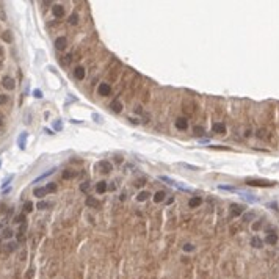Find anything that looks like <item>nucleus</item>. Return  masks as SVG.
I'll return each instance as SVG.
<instances>
[{"mask_svg": "<svg viewBox=\"0 0 279 279\" xmlns=\"http://www.w3.org/2000/svg\"><path fill=\"white\" fill-rule=\"evenodd\" d=\"M245 184L249 185V187H273L274 182L265 180V179H246Z\"/></svg>", "mask_w": 279, "mask_h": 279, "instance_id": "nucleus-1", "label": "nucleus"}, {"mask_svg": "<svg viewBox=\"0 0 279 279\" xmlns=\"http://www.w3.org/2000/svg\"><path fill=\"white\" fill-rule=\"evenodd\" d=\"M160 180L166 182V184H168V185H171V187H174V188L184 190V191H190V188H188V187H185V185H184V184H180V182H176V180L169 179L168 176H160Z\"/></svg>", "mask_w": 279, "mask_h": 279, "instance_id": "nucleus-2", "label": "nucleus"}, {"mask_svg": "<svg viewBox=\"0 0 279 279\" xmlns=\"http://www.w3.org/2000/svg\"><path fill=\"white\" fill-rule=\"evenodd\" d=\"M245 212V207L243 205H240V204H232L231 205V215L232 216H240Z\"/></svg>", "mask_w": 279, "mask_h": 279, "instance_id": "nucleus-3", "label": "nucleus"}, {"mask_svg": "<svg viewBox=\"0 0 279 279\" xmlns=\"http://www.w3.org/2000/svg\"><path fill=\"white\" fill-rule=\"evenodd\" d=\"M97 91H99L100 96H110L111 94V88H110V85H107V83H100Z\"/></svg>", "mask_w": 279, "mask_h": 279, "instance_id": "nucleus-4", "label": "nucleus"}, {"mask_svg": "<svg viewBox=\"0 0 279 279\" xmlns=\"http://www.w3.org/2000/svg\"><path fill=\"white\" fill-rule=\"evenodd\" d=\"M66 46H68V41H66L64 36H60V38H57V39H55V47L58 50H64Z\"/></svg>", "mask_w": 279, "mask_h": 279, "instance_id": "nucleus-5", "label": "nucleus"}, {"mask_svg": "<svg viewBox=\"0 0 279 279\" xmlns=\"http://www.w3.org/2000/svg\"><path fill=\"white\" fill-rule=\"evenodd\" d=\"M52 13H53V16H55L57 19L63 17V16H64V6H61V5H55V6L52 8Z\"/></svg>", "mask_w": 279, "mask_h": 279, "instance_id": "nucleus-6", "label": "nucleus"}, {"mask_svg": "<svg viewBox=\"0 0 279 279\" xmlns=\"http://www.w3.org/2000/svg\"><path fill=\"white\" fill-rule=\"evenodd\" d=\"M2 85L6 88V90H14V86H16V83H14V80L11 79V77H3V82H2Z\"/></svg>", "mask_w": 279, "mask_h": 279, "instance_id": "nucleus-7", "label": "nucleus"}, {"mask_svg": "<svg viewBox=\"0 0 279 279\" xmlns=\"http://www.w3.org/2000/svg\"><path fill=\"white\" fill-rule=\"evenodd\" d=\"M212 130H213L215 133H220V135H223L224 132H226V126H224L223 122H215L213 126H212Z\"/></svg>", "mask_w": 279, "mask_h": 279, "instance_id": "nucleus-8", "label": "nucleus"}, {"mask_svg": "<svg viewBox=\"0 0 279 279\" xmlns=\"http://www.w3.org/2000/svg\"><path fill=\"white\" fill-rule=\"evenodd\" d=\"M176 127H177V129H180V130H185V129L188 127V119L177 118V119H176Z\"/></svg>", "mask_w": 279, "mask_h": 279, "instance_id": "nucleus-9", "label": "nucleus"}, {"mask_svg": "<svg viewBox=\"0 0 279 279\" xmlns=\"http://www.w3.org/2000/svg\"><path fill=\"white\" fill-rule=\"evenodd\" d=\"M85 202H86L88 207H94V209H99V207H100V202L96 199V198H93V196H88Z\"/></svg>", "mask_w": 279, "mask_h": 279, "instance_id": "nucleus-10", "label": "nucleus"}, {"mask_svg": "<svg viewBox=\"0 0 279 279\" xmlns=\"http://www.w3.org/2000/svg\"><path fill=\"white\" fill-rule=\"evenodd\" d=\"M107 188H108V185H107L105 180H100L99 184L96 185V191H97V195H104V193L107 191Z\"/></svg>", "mask_w": 279, "mask_h": 279, "instance_id": "nucleus-11", "label": "nucleus"}, {"mask_svg": "<svg viewBox=\"0 0 279 279\" xmlns=\"http://www.w3.org/2000/svg\"><path fill=\"white\" fill-rule=\"evenodd\" d=\"M74 75H75L77 80H83L85 79V69L82 68V66H77L75 71H74Z\"/></svg>", "mask_w": 279, "mask_h": 279, "instance_id": "nucleus-12", "label": "nucleus"}, {"mask_svg": "<svg viewBox=\"0 0 279 279\" xmlns=\"http://www.w3.org/2000/svg\"><path fill=\"white\" fill-rule=\"evenodd\" d=\"M99 166H100V168H102V171H104V173H110L111 169H113V166H111V163H110V162H107V160H102V162H100V163H99Z\"/></svg>", "mask_w": 279, "mask_h": 279, "instance_id": "nucleus-13", "label": "nucleus"}, {"mask_svg": "<svg viewBox=\"0 0 279 279\" xmlns=\"http://www.w3.org/2000/svg\"><path fill=\"white\" fill-rule=\"evenodd\" d=\"M180 166V168H185V169H190V171H199V166H196V165H190V163H184V162H179L177 163Z\"/></svg>", "mask_w": 279, "mask_h": 279, "instance_id": "nucleus-14", "label": "nucleus"}, {"mask_svg": "<svg viewBox=\"0 0 279 279\" xmlns=\"http://www.w3.org/2000/svg\"><path fill=\"white\" fill-rule=\"evenodd\" d=\"M110 108L115 111V113H119V111L122 110V104L119 102V100H113V102L110 104Z\"/></svg>", "mask_w": 279, "mask_h": 279, "instance_id": "nucleus-15", "label": "nucleus"}, {"mask_svg": "<svg viewBox=\"0 0 279 279\" xmlns=\"http://www.w3.org/2000/svg\"><path fill=\"white\" fill-rule=\"evenodd\" d=\"M33 195L36 196V198H44L46 195H47V190H46V187H39V188H35Z\"/></svg>", "mask_w": 279, "mask_h": 279, "instance_id": "nucleus-16", "label": "nucleus"}, {"mask_svg": "<svg viewBox=\"0 0 279 279\" xmlns=\"http://www.w3.org/2000/svg\"><path fill=\"white\" fill-rule=\"evenodd\" d=\"M201 202H202V199L196 196V198H191V199L188 201V205H190V207H191V209H195V207H199V205H201Z\"/></svg>", "mask_w": 279, "mask_h": 279, "instance_id": "nucleus-17", "label": "nucleus"}, {"mask_svg": "<svg viewBox=\"0 0 279 279\" xmlns=\"http://www.w3.org/2000/svg\"><path fill=\"white\" fill-rule=\"evenodd\" d=\"M265 243H268V245H276L278 243V235L276 234H268L265 238Z\"/></svg>", "mask_w": 279, "mask_h": 279, "instance_id": "nucleus-18", "label": "nucleus"}, {"mask_svg": "<svg viewBox=\"0 0 279 279\" xmlns=\"http://www.w3.org/2000/svg\"><path fill=\"white\" fill-rule=\"evenodd\" d=\"M238 195L242 196L245 201H248V202H256V201H257V198H256V196H251V195H248V193H238Z\"/></svg>", "mask_w": 279, "mask_h": 279, "instance_id": "nucleus-19", "label": "nucleus"}, {"mask_svg": "<svg viewBox=\"0 0 279 279\" xmlns=\"http://www.w3.org/2000/svg\"><path fill=\"white\" fill-rule=\"evenodd\" d=\"M77 176V171H71V169H66L63 173V179H74Z\"/></svg>", "mask_w": 279, "mask_h": 279, "instance_id": "nucleus-20", "label": "nucleus"}, {"mask_svg": "<svg viewBox=\"0 0 279 279\" xmlns=\"http://www.w3.org/2000/svg\"><path fill=\"white\" fill-rule=\"evenodd\" d=\"M165 198H166V193H165V191H157L155 196H154V201H155V202H162Z\"/></svg>", "mask_w": 279, "mask_h": 279, "instance_id": "nucleus-21", "label": "nucleus"}, {"mask_svg": "<svg viewBox=\"0 0 279 279\" xmlns=\"http://www.w3.org/2000/svg\"><path fill=\"white\" fill-rule=\"evenodd\" d=\"M55 169H57V168H52V169H49L47 173H44V174H42V176H39V177H38V179H35V182H41L42 179H46V177H49L50 174H53V173H55Z\"/></svg>", "mask_w": 279, "mask_h": 279, "instance_id": "nucleus-22", "label": "nucleus"}, {"mask_svg": "<svg viewBox=\"0 0 279 279\" xmlns=\"http://www.w3.org/2000/svg\"><path fill=\"white\" fill-rule=\"evenodd\" d=\"M262 243L263 242L259 237H253V238H251V245H253L254 248H262Z\"/></svg>", "mask_w": 279, "mask_h": 279, "instance_id": "nucleus-23", "label": "nucleus"}, {"mask_svg": "<svg viewBox=\"0 0 279 279\" xmlns=\"http://www.w3.org/2000/svg\"><path fill=\"white\" fill-rule=\"evenodd\" d=\"M149 195H151V193H148V191H140V195L137 196V201L143 202V201H146V199L149 198Z\"/></svg>", "mask_w": 279, "mask_h": 279, "instance_id": "nucleus-24", "label": "nucleus"}, {"mask_svg": "<svg viewBox=\"0 0 279 279\" xmlns=\"http://www.w3.org/2000/svg\"><path fill=\"white\" fill-rule=\"evenodd\" d=\"M25 140H27V133H22L21 137H19V148L21 149L25 148Z\"/></svg>", "mask_w": 279, "mask_h": 279, "instance_id": "nucleus-25", "label": "nucleus"}, {"mask_svg": "<svg viewBox=\"0 0 279 279\" xmlns=\"http://www.w3.org/2000/svg\"><path fill=\"white\" fill-rule=\"evenodd\" d=\"M13 235H14V232L11 231L10 227H8V229H3V234H2V237H3V238H11Z\"/></svg>", "mask_w": 279, "mask_h": 279, "instance_id": "nucleus-26", "label": "nucleus"}, {"mask_svg": "<svg viewBox=\"0 0 279 279\" xmlns=\"http://www.w3.org/2000/svg\"><path fill=\"white\" fill-rule=\"evenodd\" d=\"M32 210H33V202L27 201L25 205H24V212H25V213H28V212H32Z\"/></svg>", "mask_w": 279, "mask_h": 279, "instance_id": "nucleus-27", "label": "nucleus"}, {"mask_svg": "<svg viewBox=\"0 0 279 279\" xmlns=\"http://www.w3.org/2000/svg\"><path fill=\"white\" fill-rule=\"evenodd\" d=\"M46 190H47V193H53V191H57V184H47V187H46Z\"/></svg>", "mask_w": 279, "mask_h": 279, "instance_id": "nucleus-28", "label": "nucleus"}, {"mask_svg": "<svg viewBox=\"0 0 279 279\" xmlns=\"http://www.w3.org/2000/svg\"><path fill=\"white\" fill-rule=\"evenodd\" d=\"M80 191H83V193L90 191V182H83V184L80 185Z\"/></svg>", "mask_w": 279, "mask_h": 279, "instance_id": "nucleus-29", "label": "nucleus"}, {"mask_svg": "<svg viewBox=\"0 0 279 279\" xmlns=\"http://www.w3.org/2000/svg\"><path fill=\"white\" fill-rule=\"evenodd\" d=\"M77 22H79V16H77V14L74 13L71 17H69V24H71V25H75Z\"/></svg>", "mask_w": 279, "mask_h": 279, "instance_id": "nucleus-30", "label": "nucleus"}, {"mask_svg": "<svg viewBox=\"0 0 279 279\" xmlns=\"http://www.w3.org/2000/svg\"><path fill=\"white\" fill-rule=\"evenodd\" d=\"M14 223H22V224H24V223H25V215H24V213L17 215L16 218H14Z\"/></svg>", "mask_w": 279, "mask_h": 279, "instance_id": "nucleus-31", "label": "nucleus"}, {"mask_svg": "<svg viewBox=\"0 0 279 279\" xmlns=\"http://www.w3.org/2000/svg\"><path fill=\"white\" fill-rule=\"evenodd\" d=\"M39 210H44V209H47L49 207V202H46V201H41V202H38V205H36Z\"/></svg>", "mask_w": 279, "mask_h": 279, "instance_id": "nucleus-32", "label": "nucleus"}, {"mask_svg": "<svg viewBox=\"0 0 279 279\" xmlns=\"http://www.w3.org/2000/svg\"><path fill=\"white\" fill-rule=\"evenodd\" d=\"M254 216H256L254 212H248V213H245V216H243V218H245V221H251Z\"/></svg>", "mask_w": 279, "mask_h": 279, "instance_id": "nucleus-33", "label": "nucleus"}, {"mask_svg": "<svg viewBox=\"0 0 279 279\" xmlns=\"http://www.w3.org/2000/svg\"><path fill=\"white\" fill-rule=\"evenodd\" d=\"M218 188L220 190H226V191H237V188H235V187H227V185H220Z\"/></svg>", "mask_w": 279, "mask_h": 279, "instance_id": "nucleus-34", "label": "nucleus"}, {"mask_svg": "<svg viewBox=\"0 0 279 279\" xmlns=\"http://www.w3.org/2000/svg\"><path fill=\"white\" fill-rule=\"evenodd\" d=\"M16 248H17L16 243H8V246H6V251H8V253H13Z\"/></svg>", "mask_w": 279, "mask_h": 279, "instance_id": "nucleus-35", "label": "nucleus"}, {"mask_svg": "<svg viewBox=\"0 0 279 279\" xmlns=\"http://www.w3.org/2000/svg\"><path fill=\"white\" fill-rule=\"evenodd\" d=\"M210 149H216V151H231V148H226V146H210Z\"/></svg>", "mask_w": 279, "mask_h": 279, "instance_id": "nucleus-36", "label": "nucleus"}, {"mask_svg": "<svg viewBox=\"0 0 279 279\" xmlns=\"http://www.w3.org/2000/svg\"><path fill=\"white\" fill-rule=\"evenodd\" d=\"M193 249H195V246H193L191 243H185L184 245V251H187V253L188 251H193Z\"/></svg>", "mask_w": 279, "mask_h": 279, "instance_id": "nucleus-37", "label": "nucleus"}, {"mask_svg": "<svg viewBox=\"0 0 279 279\" xmlns=\"http://www.w3.org/2000/svg\"><path fill=\"white\" fill-rule=\"evenodd\" d=\"M33 96H35L36 99H41V97H42V93H41V90H35V91H33Z\"/></svg>", "mask_w": 279, "mask_h": 279, "instance_id": "nucleus-38", "label": "nucleus"}, {"mask_svg": "<svg viewBox=\"0 0 279 279\" xmlns=\"http://www.w3.org/2000/svg\"><path fill=\"white\" fill-rule=\"evenodd\" d=\"M193 130H195V133H204V129H202V127H199V126H196Z\"/></svg>", "mask_w": 279, "mask_h": 279, "instance_id": "nucleus-39", "label": "nucleus"}, {"mask_svg": "<svg viewBox=\"0 0 279 279\" xmlns=\"http://www.w3.org/2000/svg\"><path fill=\"white\" fill-rule=\"evenodd\" d=\"M71 63V55H66V58H63V64H69Z\"/></svg>", "mask_w": 279, "mask_h": 279, "instance_id": "nucleus-40", "label": "nucleus"}, {"mask_svg": "<svg viewBox=\"0 0 279 279\" xmlns=\"http://www.w3.org/2000/svg\"><path fill=\"white\" fill-rule=\"evenodd\" d=\"M11 179H13V176H10V177H8V179H6L5 182H3V184H2V188H5V187H6V185H8V184H10V180H11Z\"/></svg>", "mask_w": 279, "mask_h": 279, "instance_id": "nucleus-41", "label": "nucleus"}, {"mask_svg": "<svg viewBox=\"0 0 279 279\" xmlns=\"http://www.w3.org/2000/svg\"><path fill=\"white\" fill-rule=\"evenodd\" d=\"M260 224H262L260 221H259V223H256V224H254V226H253V229H254V231H257V229H259V227H260Z\"/></svg>", "mask_w": 279, "mask_h": 279, "instance_id": "nucleus-42", "label": "nucleus"}, {"mask_svg": "<svg viewBox=\"0 0 279 279\" xmlns=\"http://www.w3.org/2000/svg\"><path fill=\"white\" fill-rule=\"evenodd\" d=\"M3 39H5V41H10V39H11V38H10V33H5V35H3Z\"/></svg>", "mask_w": 279, "mask_h": 279, "instance_id": "nucleus-43", "label": "nucleus"}, {"mask_svg": "<svg viewBox=\"0 0 279 279\" xmlns=\"http://www.w3.org/2000/svg\"><path fill=\"white\" fill-rule=\"evenodd\" d=\"M6 102V97L5 96H0V104H5Z\"/></svg>", "mask_w": 279, "mask_h": 279, "instance_id": "nucleus-44", "label": "nucleus"}, {"mask_svg": "<svg viewBox=\"0 0 279 279\" xmlns=\"http://www.w3.org/2000/svg\"><path fill=\"white\" fill-rule=\"evenodd\" d=\"M55 129H58V130L61 129V122H55Z\"/></svg>", "mask_w": 279, "mask_h": 279, "instance_id": "nucleus-45", "label": "nucleus"}, {"mask_svg": "<svg viewBox=\"0 0 279 279\" xmlns=\"http://www.w3.org/2000/svg\"><path fill=\"white\" fill-rule=\"evenodd\" d=\"M2 124H3V121H2V116H0V126H2Z\"/></svg>", "mask_w": 279, "mask_h": 279, "instance_id": "nucleus-46", "label": "nucleus"}, {"mask_svg": "<svg viewBox=\"0 0 279 279\" xmlns=\"http://www.w3.org/2000/svg\"><path fill=\"white\" fill-rule=\"evenodd\" d=\"M0 55H3V50H2V47H0Z\"/></svg>", "mask_w": 279, "mask_h": 279, "instance_id": "nucleus-47", "label": "nucleus"}, {"mask_svg": "<svg viewBox=\"0 0 279 279\" xmlns=\"http://www.w3.org/2000/svg\"><path fill=\"white\" fill-rule=\"evenodd\" d=\"M0 242H2V237H0Z\"/></svg>", "mask_w": 279, "mask_h": 279, "instance_id": "nucleus-48", "label": "nucleus"}, {"mask_svg": "<svg viewBox=\"0 0 279 279\" xmlns=\"http://www.w3.org/2000/svg\"><path fill=\"white\" fill-rule=\"evenodd\" d=\"M0 227H2V224H0Z\"/></svg>", "mask_w": 279, "mask_h": 279, "instance_id": "nucleus-49", "label": "nucleus"}]
</instances>
